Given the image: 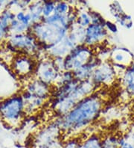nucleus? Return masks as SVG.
I'll return each instance as SVG.
<instances>
[{
    "instance_id": "1",
    "label": "nucleus",
    "mask_w": 134,
    "mask_h": 148,
    "mask_svg": "<svg viewBox=\"0 0 134 148\" xmlns=\"http://www.w3.org/2000/svg\"><path fill=\"white\" fill-rule=\"evenodd\" d=\"M104 97L98 90L84 98L65 115L55 118L63 137L80 136L99 119L104 106Z\"/></svg>"
},
{
    "instance_id": "2",
    "label": "nucleus",
    "mask_w": 134,
    "mask_h": 148,
    "mask_svg": "<svg viewBox=\"0 0 134 148\" xmlns=\"http://www.w3.org/2000/svg\"><path fill=\"white\" fill-rule=\"evenodd\" d=\"M69 28L62 24L37 23L31 27V33L35 37L45 53L50 47L61 42L67 35Z\"/></svg>"
},
{
    "instance_id": "3",
    "label": "nucleus",
    "mask_w": 134,
    "mask_h": 148,
    "mask_svg": "<svg viewBox=\"0 0 134 148\" xmlns=\"http://www.w3.org/2000/svg\"><path fill=\"white\" fill-rule=\"evenodd\" d=\"M26 114L25 101L22 94H15L0 103L1 119L11 127L20 124Z\"/></svg>"
},
{
    "instance_id": "4",
    "label": "nucleus",
    "mask_w": 134,
    "mask_h": 148,
    "mask_svg": "<svg viewBox=\"0 0 134 148\" xmlns=\"http://www.w3.org/2000/svg\"><path fill=\"white\" fill-rule=\"evenodd\" d=\"M7 43L14 50L17 51L19 53L29 55L37 60L44 56L42 54L46 55L31 32L9 35Z\"/></svg>"
},
{
    "instance_id": "5",
    "label": "nucleus",
    "mask_w": 134,
    "mask_h": 148,
    "mask_svg": "<svg viewBox=\"0 0 134 148\" xmlns=\"http://www.w3.org/2000/svg\"><path fill=\"white\" fill-rule=\"evenodd\" d=\"M95 56V50L82 44L78 45L64 58L66 71L73 72L87 64Z\"/></svg>"
},
{
    "instance_id": "6",
    "label": "nucleus",
    "mask_w": 134,
    "mask_h": 148,
    "mask_svg": "<svg viewBox=\"0 0 134 148\" xmlns=\"http://www.w3.org/2000/svg\"><path fill=\"white\" fill-rule=\"evenodd\" d=\"M61 73L54 63L53 58L47 55L37 60L36 66L34 77L43 82L47 85L54 87Z\"/></svg>"
},
{
    "instance_id": "7",
    "label": "nucleus",
    "mask_w": 134,
    "mask_h": 148,
    "mask_svg": "<svg viewBox=\"0 0 134 148\" xmlns=\"http://www.w3.org/2000/svg\"><path fill=\"white\" fill-rule=\"evenodd\" d=\"M37 59L24 53L16 54L11 62L13 71L20 78L34 77Z\"/></svg>"
},
{
    "instance_id": "8",
    "label": "nucleus",
    "mask_w": 134,
    "mask_h": 148,
    "mask_svg": "<svg viewBox=\"0 0 134 148\" xmlns=\"http://www.w3.org/2000/svg\"><path fill=\"white\" fill-rule=\"evenodd\" d=\"M116 74L113 64L110 61L101 62L93 71L91 80L98 88L109 86L116 81Z\"/></svg>"
},
{
    "instance_id": "9",
    "label": "nucleus",
    "mask_w": 134,
    "mask_h": 148,
    "mask_svg": "<svg viewBox=\"0 0 134 148\" xmlns=\"http://www.w3.org/2000/svg\"><path fill=\"white\" fill-rule=\"evenodd\" d=\"M108 37V32L104 25L90 24L85 29L84 45L95 49V48L104 45Z\"/></svg>"
},
{
    "instance_id": "10",
    "label": "nucleus",
    "mask_w": 134,
    "mask_h": 148,
    "mask_svg": "<svg viewBox=\"0 0 134 148\" xmlns=\"http://www.w3.org/2000/svg\"><path fill=\"white\" fill-rule=\"evenodd\" d=\"M63 138V133L57 126L55 121H52L44 127L39 130L34 137V143L36 147L43 146L48 143H51L56 140Z\"/></svg>"
},
{
    "instance_id": "11",
    "label": "nucleus",
    "mask_w": 134,
    "mask_h": 148,
    "mask_svg": "<svg viewBox=\"0 0 134 148\" xmlns=\"http://www.w3.org/2000/svg\"><path fill=\"white\" fill-rule=\"evenodd\" d=\"M53 87L47 85L43 82L34 77L29 80L26 85L25 91L32 95L40 97L46 101L49 100L52 96Z\"/></svg>"
},
{
    "instance_id": "12",
    "label": "nucleus",
    "mask_w": 134,
    "mask_h": 148,
    "mask_svg": "<svg viewBox=\"0 0 134 148\" xmlns=\"http://www.w3.org/2000/svg\"><path fill=\"white\" fill-rule=\"evenodd\" d=\"M75 47L76 45L66 35V38H63L61 42L50 47L46 53L52 58H65Z\"/></svg>"
},
{
    "instance_id": "13",
    "label": "nucleus",
    "mask_w": 134,
    "mask_h": 148,
    "mask_svg": "<svg viewBox=\"0 0 134 148\" xmlns=\"http://www.w3.org/2000/svg\"><path fill=\"white\" fill-rule=\"evenodd\" d=\"M133 60V55L126 48L111 49L110 62L113 64H119L128 67Z\"/></svg>"
},
{
    "instance_id": "14",
    "label": "nucleus",
    "mask_w": 134,
    "mask_h": 148,
    "mask_svg": "<svg viewBox=\"0 0 134 148\" xmlns=\"http://www.w3.org/2000/svg\"><path fill=\"white\" fill-rule=\"evenodd\" d=\"M101 62L97 58V56H95L87 64L72 72L75 79L78 80V82L91 79L93 71H95V69L98 67Z\"/></svg>"
},
{
    "instance_id": "15",
    "label": "nucleus",
    "mask_w": 134,
    "mask_h": 148,
    "mask_svg": "<svg viewBox=\"0 0 134 148\" xmlns=\"http://www.w3.org/2000/svg\"><path fill=\"white\" fill-rule=\"evenodd\" d=\"M21 94L25 101V113L28 114H34L37 112L44 106L47 102L42 98L29 94L25 90H24V92Z\"/></svg>"
},
{
    "instance_id": "16",
    "label": "nucleus",
    "mask_w": 134,
    "mask_h": 148,
    "mask_svg": "<svg viewBox=\"0 0 134 148\" xmlns=\"http://www.w3.org/2000/svg\"><path fill=\"white\" fill-rule=\"evenodd\" d=\"M15 19V14L8 8L4 10L0 15V41L9 37L10 23Z\"/></svg>"
},
{
    "instance_id": "17",
    "label": "nucleus",
    "mask_w": 134,
    "mask_h": 148,
    "mask_svg": "<svg viewBox=\"0 0 134 148\" xmlns=\"http://www.w3.org/2000/svg\"><path fill=\"white\" fill-rule=\"evenodd\" d=\"M121 82L125 92L130 96H134V69L131 66L122 73Z\"/></svg>"
},
{
    "instance_id": "18",
    "label": "nucleus",
    "mask_w": 134,
    "mask_h": 148,
    "mask_svg": "<svg viewBox=\"0 0 134 148\" xmlns=\"http://www.w3.org/2000/svg\"><path fill=\"white\" fill-rule=\"evenodd\" d=\"M67 36L75 45H82L85 41V29L74 23L70 27Z\"/></svg>"
},
{
    "instance_id": "19",
    "label": "nucleus",
    "mask_w": 134,
    "mask_h": 148,
    "mask_svg": "<svg viewBox=\"0 0 134 148\" xmlns=\"http://www.w3.org/2000/svg\"><path fill=\"white\" fill-rule=\"evenodd\" d=\"M42 10H43V1L31 2V3L29 5L27 8V12L30 14L32 25L42 22L43 19Z\"/></svg>"
},
{
    "instance_id": "20",
    "label": "nucleus",
    "mask_w": 134,
    "mask_h": 148,
    "mask_svg": "<svg viewBox=\"0 0 134 148\" xmlns=\"http://www.w3.org/2000/svg\"><path fill=\"white\" fill-rule=\"evenodd\" d=\"M103 138L98 132H93L83 140L80 148H101Z\"/></svg>"
},
{
    "instance_id": "21",
    "label": "nucleus",
    "mask_w": 134,
    "mask_h": 148,
    "mask_svg": "<svg viewBox=\"0 0 134 148\" xmlns=\"http://www.w3.org/2000/svg\"><path fill=\"white\" fill-rule=\"evenodd\" d=\"M66 138L67 139L64 140L63 143V148H80L81 143L84 139L80 136H71Z\"/></svg>"
},
{
    "instance_id": "22",
    "label": "nucleus",
    "mask_w": 134,
    "mask_h": 148,
    "mask_svg": "<svg viewBox=\"0 0 134 148\" xmlns=\"http://www.w3.org/2000/svg\"><path fill=\"white\" fill-rule=\"evenodd\" d=\"M74 79H75V78H74L73 73L71 72V71H65L60 73L59 77L57 79L55 85H54V87L61 86V85L69 83V82H71Z\"/></svg>"
},
{
    "instance_id": "23",
    "label": "nucleus",
    "mask_w": 134,
    "mask_h": 148,
    "mask_svg": "<svg viewBox=\"0 0 134 148\" xmlns=\"http://www.w3.org/2000/svg\"><path fill=\"white\" fill-rule=\"evenodd\" d=\"M56 1H43V18H46L54 14L55 8Z\"/></svg>"
},
{
    "instance_id": "24",
    "label": "nucleus",
    "mask_w": 134,
    "mask_h": 148,
    "mask_svg": "<svg viewBox=\"0 0 134 148\" xmlns=\"http://www.w3.org/2000/svg\"><path fill=\"white\" fill-rule=\"evenodd\" d=\"M89 16L91 19V24H96V25H104L106 23V20L104 17L100 13L93 9H89Z\"/></svg>"
},
{
    "instance_id": "25",
    "label": "nucleus",
    "mask_w": 134,
    "mask_h": 148,
    "mask_svg": "<svg viewBox=\"0 0 134 148\" xmlns=\"http://www.w3.org/2000/svg\"><path fill=\"white\" fill-rule=\"evenodd\" d=\"M110 10L111 14L113 15L116 20L119 18L124 14V11L122 8V6L120 5V4L117 2H113L110 5Z\"/></svg>"
},
{
    "instance_id": "26",
    "label": "nucleus",
    "mask_w": 134,
    "mask_h": 148,
    "mask_svg": "<svg viewBox=\"0 0 134 148\" xmlns=\"http://www.w3.org/2000/svg\"><path fill=\"white\" fill-rule=\"evenodd\" d=\"M54 63L60 73H62L66 71L65 68L64 58H53Z\"/></svg>"
},
{
    "instance_id": "27",
    "label": "nucleus",
    "mask_w": 134,
    "mask_h": 148,
    "mask_svg": "<svg viewBox=\"0 0 134 148\" xmlns=\"http://www.w3.org/2000/svg\"><path fill=\"white\" fill-rule=\"evenodd\" d=\"M104 27H105L106 30L108 32L113 33V34H116V33L118 32V27H117L116 24L113 23V22L109 21V20H106Z\"/></svg>"
},
{
    "instance_id": "28",
    "label": "nucleus",
    "mask_w": 134,
    "mask_h": 148,
    "mask_svg": "<svg viewBox=\"0 0 134 148\" xmlns=\"http://www.w3.org/2000/svg\"><path fill=\"white\" fill-rule=\"evenodd\" d=\"M118 148H134V145L127 141L124 138H118Z\"/></svg>"
},
{
    "instance_id": "29",
    "label": "nucleus",
    "mask_w": 134,
    "mask_h": 148,
    "mask_svg": "<svg viewBox=\"0 0 134 148\" xmlns=\"http://www.w3.org/2000/svg\"><path fill=\"white\" fill-rule=\"evenodd\" d=\"M127 141H128L129 142H131L132 145H134V131L133 132H131L127 138H124Z\"/></svg>"
},
{
    "instance_id": "30",
    "label": "nucleus",
    "mask_w": 134,
    "mask_h": 148,
    "mask_svg": "<svg viewBox=\"0 0 134 148\" xmlns=\"http://www.w3.org/2000/svg\"><path fill=\"white\" fill-rule=\"evenodd\" d=\"M1 130H2V127H1V125H0V132H1Z\"/></svg>"
}]
</instances>
